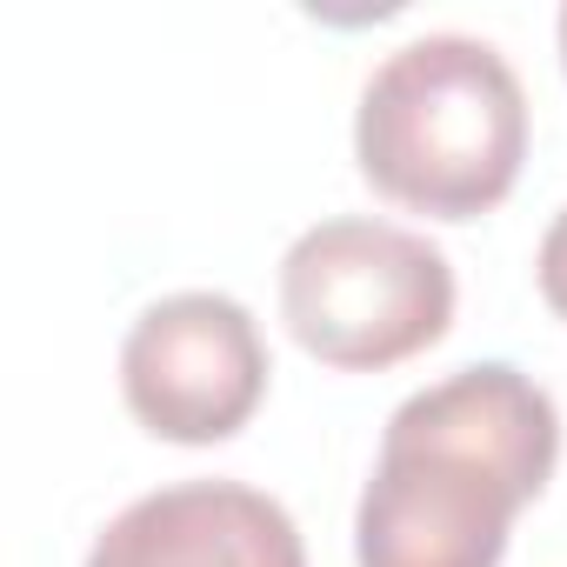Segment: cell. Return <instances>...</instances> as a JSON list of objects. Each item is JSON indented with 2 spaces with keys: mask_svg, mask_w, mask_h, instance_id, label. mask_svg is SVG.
Segmentation results:
<instances>
[{
  "mask_svg": "<svg viewBox=\"0 0 567 567\" xmlns=\"http://www.w3.org/2000/svg\"><path fill=\"white\" fill-rule=\"evenodd\" d=\"M560 461V414L507 361L461 368L388 414L354 507L361 567H501L514 514Z\"/></svg>",
  "mask_w": 567,
  "mask_h": 567,
  "instance_id": "6da1fadb",
  "label": "cell"
},
{
  "mask_svg": "<svg viewBox=\"0 0 567 567\" xmlns=\"http://www.w3.org/2000/svg\"><path fill=\"white\" fill-rule=\"evenodd\" d=\"M354 161L374 194L408 214L474 220L520 181L527 94L494 41H401L361 87Z\"/></svg>",
  "mask_w": 567,
  "mask_h": 567,
  "instance_id": "7a4b0ae2",
  "label": "cell"
},
{
  "mask_svg": "<svg viewBox=\"0 0 567 567\" xmlns=\"http://www.w3.org/2000/svg\"><path fill=\"white\" fill-rule=\"evenodd\" d=\"M280 321L341 374H374L434 348L454 321L447 254L394 220H315L280 260Z\"/></svg>",
  "mask_w": 567,
  "mask_h": 567,
  "instance_id": "3957f363",
  "label": "cell"
},
{
  "mask_svg": "<svg viewBox=\"0 0 567 567\" xmlns=\"http://www.w3.org/2000/svg\"><path fill=\"white\" fill-rule=\"evenodd\" d=\"M267 341L234 295L187 288L154 301L121 341L127 414L181 447L227 441L254 421L267 394Z\"/></svg>",
  "mask_w": 567,
  "mask_h": 567,
  "instance_id": "277c9868",
  "label": "cell"
},
{
  "mask_svg": "<svg viewBox=\"0 0 567 567\" xmlns=\"http://www.w3.org/2000/svg\"><path fill=\"white\" fill-rule=\"evenodd\" d=\"M87 567H308V547L295 514L247 481H174L127 501Z\"/></svg>",
  "mask_w": 567,
  "mask_h": 567,
  "instance_id": "5b68a950",
  "label": "cell"
},
{
  "mask_svg": "<svg viewBox=\"0 0 567 567\" xmlns=\"http://www.w3.org/2000/svg\"><path fill=\"white\" fill-rule=\"evenodd\" d=\"M534 274H540V301L567 321V207L547 220L540 234V254H534Z\"/></svg>",
  "mask_w": 567,
  "mask_h": 567,
  "instance_id": "8992f818",
  "label": "cell"
},
{
  "mask_svg": "<svg viewBox=\"0 0 567 567\" xmlns=\"http://www.w3.org/2000/svg\"><path fill=\"white\" fill-rule=\"evenodd\" d=\"M560 61H567V8H560Z\"/></svg>",
  "mask_w": 567,
  "mask_h": 567,
  "instance_id": "52a82bcc",
  "label": "cell"
}]
</instances>
